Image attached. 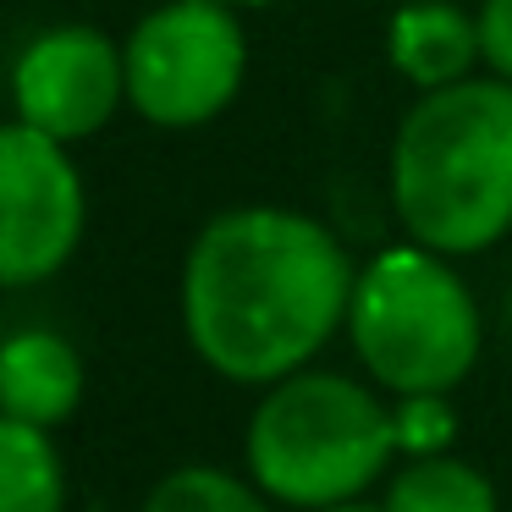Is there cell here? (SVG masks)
<instances>
[{
    "label": "cell",
    "mask_w": 512,
    "mask_h": 512,
    "mask_svg": "<svg viewBox=\"0 0 512 512\" xmlns=\"http://www.w3.org/2000/svg\"><path fill=\"white\" fill-rule=\"evenodd\" d=\"M243 457L270 501L325 512L336 501H358L391 468L397 419L364 380L298 369L265 386Z\"/></svg>",
    "instance_id": "cell-3"
},
{
    "label": "cell",
    "mask_w": 512,
    "mask_h": 512,
    "mask_svg": "<svg viewBox=\"0 0 512 512\" xmlns=\"http://www.w3.org/2000/svg\"><path fill=\"white\" fill-rule=\"evenodd\" d=\"M221 6H265V0H221Z\"/></svg>",
    "instance_id": "cell-16"
},
{
    "label": "cell",
    "mask_w": 512,
    "mask_h": 512,
    "mask_svg": "<svg viewBox=\"0 0 512 512\" xmlns=\"http://www.w3.org/2000/svg\"><path fill=\"white\" fill-rule=\"evenodd\" d=\"M402 232L446 259L485 254L512 232V83L463 78L430 89L391 144Z\"/></svg>",
    "instance_id": "cell-2"
},
{
    "label": "cell",
    "mask_w": 512,
    "mask_h": 512,
    "mask_svg": "<svg viewBox=\"0 0 512 512\" xmlns=\"http://www.w3.org/2000/svg\"><path fill=\"white\" fill-rule=\"evenodd\" d=\"M144 512H276L259 485H243L237 474L210 463L171 468L155 490L144 496Z\"/></svg>",
    "instance_id": "cell-12"
},
{
    "label": "cell",
    "mask_w": 512,
    "mask_h": 512,
    "mask_svg": "<svg viewBox=\"0 0 512 512\" xmlns=\"http://www.w3.org/2000/svg\"><path fill=\"white\" fill-rule=\"evenodd\" d=\"M67 468L50 430L0 413V512H61Z\"/></svg>",
    "instance_id": "cell-10"
},
{
    "label": "cell",
    "mask_w": 512,
    "mask_h": 512,
    "mask_svg": "<svg viewBox=\"0 0 512 512\" xmlns=\"http://www.w3.org/2000/svg\"><path fill=\"white\" fill-rule=\"evenodd\" d=\"M325 512H386V507H375V501H336V507H325Z\"/></svg>",
    "instance_id": "cell-15"
},
{
    "label": "cell",
    "mask_w": 512,
    "mask_h": 512,
    "mask_svg": "<svg viewBox=\"0 0 512 512\" xmlns=\"http://www.w3.org/2000/svg\"><path fill=\"white\" fill-rule=\"evenodd\" d=\"M386 512H501L496 485L463 457H408L380 501Z\"/></svg>",
    "instance_id": "cell-11"
},
{
    "label": "cell",
    "mask_w": 512,
    "mask_h": 512,
    "mask_svg": "<svg viewBox=\"0 0 512 512\" xmlns=\"http://www.w3.org/2000/svg\"><path fill=\"white\" fill-rule=\"evenodd\" d=\"M83 177L39 127H0V287H39L83 243Z\"/></svg>",
    "instance_id": "cell-6"
},
{
    "label": "cell",
    "mask_w": 512,
    "mask_h": 512,
    "mask_svg": "<svg viewBox=\"0 0 512 512\" xmlns=\"http://www.w3.org/2000/svg\"><path fill=\"white\" fill-rule=\"evenodd\" d=\"M353 259L314 215L243 204L193 237L182 265V331L237 386H276L347 325Z\"/></svg>",
    "instance_id": "cell-1"
},
{
    "label": "cell",
    "mask_w": 512,
    "mask_h": 512,
    "mask_svg": "<svg viewBox=\"0 0 512 512\" xmlns=\"http://www.w3.org/2000/svg\"><path fill=\"white\" fill-rule=\"evenodd\" d=\"M12 100L17 122L39 127L56 144L94 138L127 100V61L122 45L100 28H50L28 39V50L12 67Z\"/></svg>",
    "instance_id": "cell-7"
},
{
    "label": "cell",
    "mask_w": 512,
    "mask_h": 512,
    "mask_svg": "<svg viewBox=\"0 0 512 512\" xmlns=\"http://www.w3.org/2000/svg\"><path fill=\"white\" fill-rule=\"evenodd\" d=\"M507 331H512V287H507Z\"/></svg>",
    "instance_id": "cell-17"
},
{
    "label": "cell",
    "mask_w": 512,
    "mask_h": 512,
    "mask_svg": "<svg viewBox=\"0 0 512 512\" xmlns=\"http://www.w3.org/2000/svg\"><path fill=\"white\" fill-rule=\"evenodd\" d=\"M127 105L155 127H199L243 89L248 39L221 0H171L122 45Z\"/></svg>",
    "instance_id": "cell-5"
},
{
    "label": "cell",
    "mask_w": 512,
    "mask_h": 512,
    "mask_svg": "<svg viewBox=\"0 0 512 512\" xmlns=\"http://www.w3.org/2000/svg\"><path fill=\"white\" fill-rule=\"evenodd\" d=\"M479 56V17H463L446 0H408L391 17V67L413 83V89H446L463 83Z\"/></svg>",
    "instance_id": "cell-9"
},
{
    "label": "cell",
    "mask_w": 512,
    "mask_h": 512,
    "mask_svg": "<svg viewBox=\"0 0 512 512\" xmlns=\"http://www.w3.org/2000/svg\"><path fill=\"white\" fill-rule=\"evenodd\" d=\"M391 419H397V452H408V457H441L457 435V413L446 402V391L402 397L391 408Z\"/></svg>",
    "instance_id": "cell-13"
},
{
    "label": "cell",
    "mask_w": 512,
    "mask_h": 512,
    "mask_svg": "<svg viewBox=\"0 0 512 512\" xmlns=\"http://www.w3.org/2000/svg\"><path fill=\"white\" fill-rule=\"evenodd\" d=\"M347 336L369 380L397 397L452 391L474 369L485 325L479 303L463 287L446 254L435 248H386L358 270L347 303Z\"/></svg>",
    "instance_id": "cell-4"
},
{
    "label": "cell",
    "mask_w": 512,
    "mask_h": 512,
    "mask_svg": "<svg viewBox=\"0 0 512 512\" xmlns=\"http://www.w3.org/2000/svg\"><path fill=\"white\" fill-rule=\"evenodd\" d=\"M83 402V358L56 331H12L0 336V413L23 424L56 430Z\"/></svg>",
    "instance_id": "cell-8"
},
{
    "label": "cell",
    "mask_w": 512,
    "mask_h": 512,
    "mask_svg": "<svg viewBox=\"0 0 512 512\" xmlns=\"http://www.w3.org/2000/svg\"><path fill=\"white\" fill-rule=\"evenodd\" d=\"M479 56L496 78L512 83V0H485L479 6Z\"/></svg>",
    "instance_id": "cell-14"
}]
</instances>
